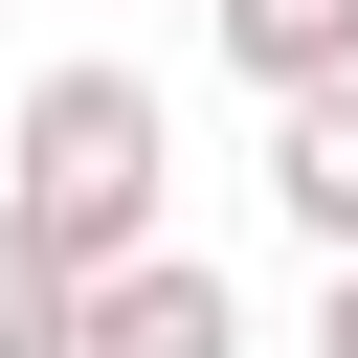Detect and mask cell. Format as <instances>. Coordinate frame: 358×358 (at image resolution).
<instances>
[{"label": "cell", "mask_w": 358, "mask_h": 358, "mask_svg": "<svg viewBox=\"0 0 358 358\" xmlns=\"http://www.w3.org/2000/svg\"><path fill=\"white\" fill-rule=\"evenodd\" d=\"M0 246H22L45 291H90V268L179 246V112H157L112 45H67V67L0 112Z\"/></svg>", "instance_id": "6da1fadb"}, {"label": "cell", "mask_w": 358, "mask_h": 358, "mask_svg": "<svg viewBox=\"0 0 358 358\" xmlns=\"http://www.w3.org/2000/svg\"><path fill=\"white\" fill-rule=\"evenodd\" d=\"M67 358H246V291H224L201 246H134V268L67 291Z\"/></svg>", "instance_id": "7a4b0ae2"}, {"label": "cell", "mask_w": 358, "mask_h": 358, "mask_svg": "<svg viewBox=\"0 0 358 358\" xmlns=\"http://www.w3.org/2000/svg\"><path fill=\"white\" fill-rule=\"evenodd\" d=\"M268 224H291V246H313V268H358V67H336V90H291V112H268Z\"/></svg>", "instance_id": "3957f363"}, {"label": "cell", "mask_w": 358, "mask_h": 358, "mask_svg": "<svg viewBox=\"0 0 358 358\" xmlns=\"http://www.w3.org/2000/svg\"><path fill=\"white\" fill-rule=\"evenodd\" d=\"M201 45L291 112V90H336V67H358V0H201Z\"/></svg>", "instance_id": "277c9868"}, {"label": "cell", "mask_w": 358, "mask_h": 358, "mask_svg": "<svg viewBox=\"0 0 358 358\" xmlns=\"http://www.w3.org/2000/svg\"><path fill=\"white\" fill-rule=\"evenodd\" d=\"M0 358H67V291H45L22 246H0Z\"/></svg>", "instance_id": "5b68a950"}, {"label": "cell", "mask_w": 358, "mask_h": 358, "mask_svg": "<svg viewBox=\"0 0 358 358\" xmlns=\"http://www.w3.org/2000/svg\"><path fill=\"white\" fill-rule=\"evenodd\" d=\"M313 358H358V268H313Z\"/></svg>", "instance_id": "8992f818"}]
</instances>
